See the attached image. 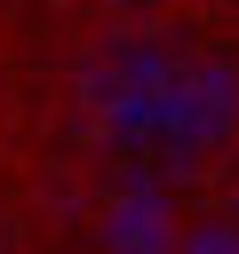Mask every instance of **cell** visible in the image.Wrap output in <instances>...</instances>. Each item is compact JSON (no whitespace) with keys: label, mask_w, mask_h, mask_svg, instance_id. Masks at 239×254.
<instances>
[{"label":"cell","mask_w":239,"mask_h":254,"mask_svg":"<svg viewBox=\"0 0 239 254\" xmlns=\"http://www.w3.org/2000/svg\"><path fill=\"white\" fill-rule=\"evenodd\" d=\"M80 103L120 159L183 167V159H207L215 143H231L239 64L207 56V48H167V40H112L80 71Z\"/></svg>","instance_id":"6da1fadb"},{"label":"cell","mask_w":239,"mask_h":254,"mask_svg":"<svg viewBox=\"0 0 239 254\" xmlns=\"http://www.w3.org/2000/svg\"><path fill=\"white\" fill-rule=\"evenodd\" d=\"M175 238H183L175 198H167L151 175L104 183V198H96V246H104V254H175Z\"/></svg>","instance_id":"7a4b0ae2"},{"label":"cell","mask_w":239,"mask_h":254,"mask_svg":"<svg viewBox=\"0 0 239 254\" xmlns=\"http://www.w3.org/2000/svg\"><path fill=\"white\" fill-rule=\"evenodd\" d=\"M175 254H239V214H199V222H183Z\"/></svg>","instance_id":"3957f363"},{"label":"cell","mask_w":239,"mask_h":254,"mask_svg":"<svg viewBox=\"0 0 239 254\" xmlns=\"http://www.w3.org/2000/svg\"><path fill=\"white\" fill-rule=\"evenodd\" d=\"M112 8H167V0H112Z\"/></svg>","instance_id":"277c9868"}]
</instances>
